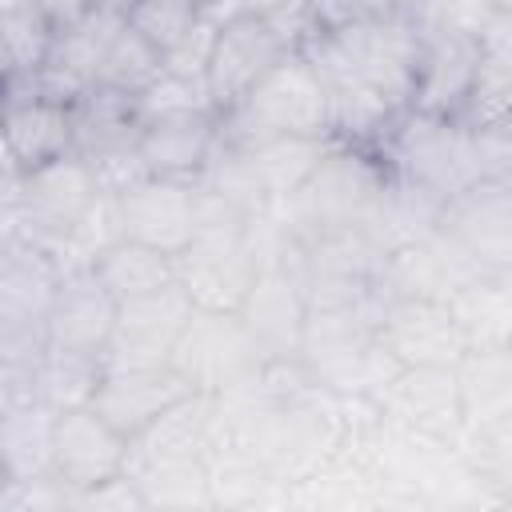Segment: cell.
<instances>
[{
  "label": "cell",
  "instance_id": "36",
  "mask_svg": "<svg viewBox=\"0 0 512 512\" xmlns=\"http://www.w3.org/2000/svg\"><path fill=\"white\" fill-rule=\"evenodd\" d=\"M4 484H8V476H4V468H0V488H4Z\"/></svg>",
  "mask_w": 512,
  "mask_h": 512
},
{
  "label": "cell",
  "instance_id": "30",
  "mask_svg": "<svg viewBox=\"0 0 512 512\" xmlns=\"http://www.w3.org/2000/svg\"><path fill=\"white\" fill-rule=\"evenodd\" d=\"M52 40H56V28L48 24V16L40 12L36 0L24 8H12V12H0V44H4L16 76L40 72L48 64Z\"/></svg>",
  "mask_w": 512,
  "mask_h": 512
},
{
  "label": "cell",
  "instance_id": "10",
  "mask_svg": "<svg viewBox=\"0 0 512 512\" xmlns=\"http://www.w3.org/2000/svg\"><path fill=\"white\" fill-rule=\"evenodd\" d=\"M116 196V220L120 236L140 240L148 248H160L168 256H180L200 224V192L196 180H172V176H140L124 184Z\"/></svg>",
  "mask_w": 512,
  "mask_h": 512
},
{
  "label": "cell",
  "instance_id": "1",
  "mask_svg": "<svg viewBox=\"0 0 512 512\" xmlns=\"http://www.w3.org/2000/svg\"><path fill=\"white\" fill-rule=\"evenodd\" d=\"M392 180V164L376 148L332 144L316 172L280 204H272L284 236L304 240L336 228H368L384 188Z\"/></svg>",
  "mask_w": 512,
  "mask_h": 512
},
{
  "label": "cell",
  "instance_id": "27",
  "mask_svg": "<svg viewBox=\"0 0 512 512\" xmlns=\"http://www.w3.org/2000/svg\"><path fill=\"white\" fill-rule=\"evenodd\" d=\"M160 72H164V56H160L140 32H132L128 24H120V32L112 36L104 60L96 64V76H92L88 88L136 104V96H140Z\"/></svg>",
  "mask_w": 512,
  "mask_h": 512
},
{
  "label": "cell",
  "instance_id": "32",
  "mask_svg": "<svg viewBox=\"0 0 512 512\" xmlns=\"http://www.w3.org/2000/svg\"><path fill=\"white\" fill-rule=\"evenodd\" d=\"M396 16V0H304V28H348Z\"/></svg>",
  "mask_w": 512,
  "mask_h": 512
},
{
  "label": "cell",
  "instance_id": "25",
  "mask_svg": "<svg viewBox=\"0 0 512 512\" xmlns=\"http://www.w3.org/2000/svg\"><path fill=\"white\" fill-rule=\"evenodd\" d=\"M96 280L112 292V300H132V296H144V292H156L164 284L176 280V260L160 248H148L140 240H128V236H116L112 244H104L92 264Z\"/></svg>",
  "mask_w": 512,
  "mask_h": 512
},
{
  "label": "cell",
  "instance_id": "17",
  "mask_svg": "<svg viewBox=\"0 0 512 512\" xmlns=\"http://www.w3.org/2000/svg\"><path fill=\"white\" fill-rule=\"evenodd\" d=\"M476 68H480V40L476 36L428 28L420 40L416 72H412L408 112L456 120V112L464 108V100L472 92Z\"/></svg>",
  "mask_w": 512,
  "mask_h": 512
},
{
  "label": "cell",
  "instance_id": "18",
  "mask_svg": "<svg viewBox=\"0 0 512 512\" xmlns=\"http://www.w3.org/2000/svg\"><path fill=\"white\" fill-rule=\"evenodd\" d=\"M188 380L172 364H132V368H112L104 364L92 408L124 436H136L148 420H156L168 404L188 396Z\"/></svg>",
  "mask_w": 512,
  "mask_h": 512
},
{
  "label": "cell",
  "instance_id": "19",
  "mask_svg": "<svg viewBox=\"0 0 512 512\" xmlns=\"http://www.w3.org/2000/svg\"><path fill=\"white\" fill-rule=\"evenodd\" d=\"M220 148V116L216 112H176L144 120L136 132V160L148 176L196 180Z\"/></svg>",
  "mask_w": 512,
  "mask_h": 512
},
{
  "label": "cell",
  "instance_id": "14",
  "mask_svg": "<svg viewBox=\"0 0 512 512\" xmlns=\"http://www.w3.org/2000/svg\"><path fill=\"white\" fill-rule=\"evenodd\" d=\"M236 316L244 320L260 360H292L300 356V336L308 320V300L284 256H268L240 300Z\"/></svg>",
  "mask_w": 512,
  "mask_h": 512
},
{
  "label": "cell",
  "instance_id": "21",
  "mask_svg": "<svg viewBox=\"0 0 512 512\" xmlns=\"http://www.w3.org/2000/svg\"><path fill=\"white\" fill-rule=\"evenodd\" d=\"M56 408L36 396H20L0 412V468L8 484H40L52 476Z\"/></svg>",
  "mask_w": 512,
  "mask_h": 512
},
{
  "label": "cell",
  "instance_id": "23",
  "mask_svg": "<svg viewBox=\"0 0 512 512\" xmlns=\"http://www.w3.org/2000/svg\"><path fill=\"white\" fill-rule=\"evenodd\" d=\"M332 144H336L332 136H272V140L228 144V148L240 152V160L256 176L268 204H280L316 172V164L328 156Z\"/></svg>",
  "mask_w": 512,
  "mask_h": 512
},
{
  "label": "cell",
  "instance_id": "16",
  "mask_svg": "<svg viewBox=\"0 0 512 512\" xmlns=\"http://www.w3.org/2000/svg\"><path fill=\"white\" fill-rule=\"evenodd\" d=\"M112 324H116V300L96 280V272L88 264L64 268L56 296L48 304V316H44V348L88 352V356L104 360Z\"/></svg>",
  "mask_w": 512,
  "mask_h": 512
},
{
  "label": "cell",
  "instance_id": "4",
  "mask_svg": "<svg viewBox=\"0 0 512 512\" xmlns=\"http://www.w3.org/2000/svg\"><path fill=\"white\" fill-rule=\"evenodd\" d=\"M304 16L284 12H232L216 24L204 84L216 116H224L284 52L300 44Z\"/></svg>",
  "mask_w": 512,
  "mask_h": 512
},
{
  "label": "cell",
  "instance_id": "35",
  "mask_svg": "<svg viewBox=\"0 0 512 512\" xmlns=\"http://www.w3.org/2000/svg\"><path fill=\"white\" fill-rule=\"evenodd\" d=\"M24 4H32V0H0V12H12V8H24Z\"/></svg>",
  "mask_w": 512,
  "mask_h": 512
},
{
  "label": "cell",
  "instance_id": "34",
  "mask_svg": "<svg viewBox=\"0 0 512 512\" xmlns=\"http://www.w3.org/2000/svg\"><path fill=\"white\" fill-rule=\"evenodd\" d=\"M28 372V368H24ZM24 372H16V368H8L4 360H0V412L12 404V400H20V392H24Z\"/></svg>",
  "mask_w": 512,
  "mask_h": 512
},
{
  "label": "cell",
  "instance_id": "7",
  "mask_svg": "<svg viewBox=\"0 0 512 512\" xmlns=\"http://www.w3.org/2000/svg\"><path fill=\"white\" fill-rule=\"evenodd\" d=\"M168 364L188 380L192 392L220 396V392L248 384L264 360L236 312L192 308Z\"/></svg>",
  "mask_w": 512,
  "mask_h": 512
},
{
  "label": "cell",
  "instance_id": "9",
  "mask_svg": "<svg viewBox=\"0 0 512 512\" xmlns=\"http://www.w3.org/2000/svg\"><path fill=\"white\" fill-rule=\"evenodd\" d=\"M0 140L12 164L32 172L76 148V108L40 92L32 76H12L0 88Z\"/></svg>",
  "mask_w": 512,
  "mask_h": 512
},
{
  "label": "cell",
  "instance_id": "8",
  "mask_svg": "<svg viewBox=\"0 0 512 512\" xmlns=\"http://www.w3.org/2000/svg\"><path fill=\"white\" fill-rule=\"evenodd\" d=\"M436 232L476 268L512 272V180H472L440 204Z\"/></svg>",
  "mask_w": 512,
  "mask_h": 512
},
{
  "label": "cell",
  "instance_id": "22",
  "mask_svg": "<svg viewBox=\"0 0 512 512\" xmlns=\"http://www.w3.org/2000/svg\"><path fill=\"white\" fill-rule=\"evenodd\" d=\"M444 304L468 348L512 344V272H472L444 296Z\"/></svg>",
  "mask_w": 512,
  "mask_h": 512
},
{
  "label": "cell",
  "instance_id": "33",
  "mask_svg": "<svg viewBox=\"0 0 512 512\" xmlns=\"http://www.w3.org/2000/svg\"><path fill=\"white\" fill-rule=\"evenodd\" d=\"M40 4V12L48 16V24L60 32V28H68V24H76L84 12H92L100 0H36Z\"/></svg>",
  "mask_w": 512,
  "mask_h": 512
},
{
  "label": "cell",
  "instance_id": "24",
  "mask_svg": "<svg viewBox=\"0 0 512 512\" xmlns=\"http://www.w3.org/2000/svg\"><path fill=\"white\" fill-rule=\"evenodd\" d=\"M104 360L88 356V352H64V348H44L28 372H24V392L20 396H36L56 412L68 408H84L96 396Z\"/></svg>",
  "mask_w": 512,
  "mask_h": 512
},
{
  "label": "cell",
  "instance_id": "26",
  "mask_svg": "<svg viewBox=\"0 0 512 512\" xmlns=\"http://www.w3.org/2000/svg\"><path fill=\"white\" fill-rule=\"evenodd\" d=\"M460 412L468 420H500L512 416V356L504 348H468L456 360Z\"/></svg>",
  "mask_w": 512,
  "mask_h": 512
},
{
  "label": "cell",
  "instance_id": "3",
  "mask_svg": "<svg viewBox=\"0 0 512 512\" xmlns=\"http://www.w3.org/2000/svg\"><path fill=\"white\" fill-rule=\"evenodd\" d=\"M60 284V260L24 228L0 236V360L24 372L44 352V316Z\"/></svg>",
  "mask_w": 512,
  "mask_h": 512
},
{
  "label": "cell",
  "instance_id": "29",
  "mask_svg": "<svg viewBox=\"0 0 512 512\" xmlns=\"http://www.w3.org/2000/svg\"><path fill=\"white\" fill-rule=\"evenodd\" d=\"M132 484L140 488L144 508H212L204 460L132 472Z\"/></svg>",
  "mask_w": 512,
  "mask_h": 512
},
{
  "label": "cell",
  "instance_id": "12",
  "mask_svg": "<svg viewBox=\"0 0 512 512\" xmlns=\"http://www.w3.org/2000/svg\"><path fill=\"white\" fill-rule=\"evenodd\" d=\"M192 296L184 292L180 280L120 300L116 304V324H112V340L104 348V364L112 368H132V364H168L172 348L192 316Z\"/></svg>",
  "mask_w": 512,
  "mask_h": 512
},
{
  "label": "cell",
  "instance_id": "13",
  "mask_svg": "<svg viewBox=\"0 0 512 512\" xmlns=\"http://www.w3.org/2000/svg\"><path fill=\"white\" fill-rule=\"evenodd\" d=\"M376 408L388 424L404 432L452 444L464 424L456 364H400L396 376L376 392Z\"/></svg>",
  "mask_w": 512,
  "mask_h": 512
},
{
  "label": "cell",
  "instance_id": "2",
  "mask_svg": "<svg viewBox=\"0 0 512 512\" xmlns=\"http://www.w3.org/2000/svg\"><path fill=\"white\" fill-rule=\"evenodd\" d=\"M272 136H332L328 88L300 48L284 52L220 116V144H256Z\"/></svg>",
  "mask_w": 512,
  "mask_h": 512
},
{
  "label": "cell",
  "instance_id": "37",
  "mask_svg": "<svg viewBox=\"0 0 512 512\" xmlns=\"http://www.w3.org/2000/svg\"><path fill=\"white\" fill-rule=\"evenodd\" d=\"M116 4H124V0H116Z\"/></svg>",
  "mask_w": 512,
  "mask_h": 512
},
{
  "label": "cell",
  "instance_id": "15",
  "mask_svg": "<svg viewBox=\"0 0 512 512\" xmlns=\"http://www.w3.org/2000/svg\"><path fill=\"white\" fill-rule=\"evenodd\" d=\"M376 340L400 364H456L468 344L448 316L444 300L432 296H396L376 308Z\"/></svg>",
  "mask_w": 512,
  "mask_h": 512
},
{
  "label": "cell",
  "instance_id": "6",
  "mask_svg": "<svg viewBox=\"0 0 512 512\" xmlns=\"http://www.w3.org/2000/svg\"><path fill=\"white\" fill-rule=\"evenodd\" d=\"M104 196L96 168L80 156L68 152L60 160H48L32 172H20L16 188V228L36 236L44 248H56L72 236V228L88 216V208Z\"/></svg>",
  "mask_w": 512,
  "mask_h": 512
},
{
  "label": "cell",
  "instance_id": "20",
  "mask_svg": "<svg viewBox=\"0 0 512 512\" xmlns=\"http://www.w3.org/2000/svg\"><path fill=\"white\" fill-rule=\"evenodd\" d=\"M216 396L188 392L176 404H168L156 420H148L136 436H128V476L144 468H172L204 460L208 436H212Z\"/></svg>",
  "mask_w": 512,
  "mask_h": 512
},
{
  "label": "cell",
  "instance_id": "31",
  "mask_svg": "<svg viewBox=\"0 0 512 512\" xmlns=\"http://www.w3.org/2000/svg\"><path fill=\"white\" fill-rule=\"evenodd\" d=\"M136 120H156V116H176V112H216L208 100L204 76H180V72H160L140 96H136Z\"/></svg>",
  "mask_w": 512,
  "mask_h": 512
},
{
  "label": "cell",
  "instance_id": "5",
  "mask_svg": "<svg viewBox=\"0 0 512 512\" xmlns=\"http://www.w3.org/2000/svg\"><path fill=\"white\" fill-rule=\"evenodd\" d=\"M384 156L392 172L440 200L456 196L480 176V156H476V136L444 116H420L404 112L396 132L384 144Z\"/></svg>",
  "mask_w": 512,
  "mask_h": 512
},
{
  "label": "cell",
  "instance_id": "11",
  "mask_svg": "<svg viewBox=\"0 0 512 512\" xmlns=\"http://www.w3.org/2000/svg\"><path fill=\"white\" fill-rule=\"evenodd\" d=\"M52 476L68 496L128 476V436L116 432L92 404L56 412Z\"/></svg>",
  "mask_w": 512,
  "mask_h": 512
},
{
  "label": "cell",
  "instance_id": "28",
  "mask_svg": "<svg viewBox=\"0 0 512 512\" xmlns=\"http://www.w3.org/2000/svg\"><path fill=\"white\" fill-rule=\"evenodd\" d=\"M204 16V0H124V24L168 56Z\"/></svg>",
  "mask_w": 512,
  "mask_h": 512
}]
</instances>
